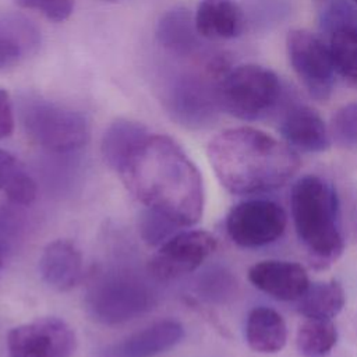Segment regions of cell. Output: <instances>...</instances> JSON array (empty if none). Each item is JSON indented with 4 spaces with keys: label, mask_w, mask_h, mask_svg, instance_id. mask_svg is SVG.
Returning a JSON list of instances; mask_svg holds the SVG:
<instances>
[{
    "label": "cell",
    "mask_w": 357,
    "mask_h": 357,
    "mask_svg": "<svg viewBox=\"0 0 357 357\" xmlns=\"http://www.w3.org/2000/svg\"><path fill=\"white\" fill-rule=\"evenodd\" d=\"M117 173L142 205L180 227L201 219L205 202L201 173L173 138L148 135Z\"/></svg>",
    "instance_id": "1"
},
{
    "label": "cell",
    "mask_w": 357,
    "mask_h": 357,
    "mask_svg": "<svg viewBox=\"0 0 357 357\" xmlns=\"http://www.w3.org/2000/svg\"><path fill=\"white\" fill-rule=\"evenodd\" d=\"M206 155L219 183L236 195L276 190L289 183L301 165L287 142L252 127L220 131L209 141Z\"/></svg>",
    "instance_id": "2"
},
{
    "label": "cell",
    "mask_w": 357,
    "mask_h": 357,
    "mask_svg": "<svg viewBox=\"0 0 357 357\" xmlns=\"http://www.w3.org/2000/svg\"><path fill=\"white\" fill-rule=\"evenodd\" d=\"M290 211L311 266L329 268L344 251L339 199L333 185L315 174L300 177L291 187Z\"/></svg>",
    "instance_id": "3"
},
{
    "label": "cell",
    "mask_w": 357,
    "mask_h": 357,
    "mask_svg": "<svg viewBox=\"0 0 357 357\" xmlns=\"http://www.w3.org/2000/svg\"><path fill=\"white\" fill-rule=\"evenodd\" d=\"M156 303L158 294L148 278L121 266L93 273L85 291L89 315L103 325L131 321L151 311Z\"/></svg>",
    "instance_id": "4"
},
{
    "label": "cell",
    "mask_w": 357,
    "mask_h": 357,
    "mask_svg": "<svg viewBox=\"0 0 357 357\" xmlns=\"http://www.w3.org/2000/svg\"><path fill=\"white\" fill-rule=\"evenodd\" d=\"M216 93L220 110L240 120L255 121L276 109L282 96V85L272 70L257 64H243L222 75Z\"/></svg>",
    "instance_id": "5"
},
{
    "label": "cell",
    "mask_w": 357,
    "mask_h": 357,
    "mask_svg": "<svg viewBox=\"0 0 357 357\" xmlns=\"http://www.w3.org/2000/svg\"><path fill=\"white\" fill-rule=\"evenodd\" d=\"M227 71L222 59H212L204 75L184 73L174 77L166 86L163 106L180 126L199 130L212 126L220 112L218 82Z\"/></svg>",
    "instance_id": "6"
},
{
    "label": "cell",
    "mask_w": 357,
    "mask_h": 357,
    "mask_svg": "<svg viewBox=\"0 0 357 357\" xmlns=\"http://www.w3.org/2000/svg\"><path fill=\"white\" fill-rule=\"evenodd\" d=\"M21 120L28 137L52 152H71L82 148L89 138L88 121L79 112L47 100L26 103Z\"/></svg>",
    "instance_id": "7"
},
{
    "label": "cell",
    "mask_w": 357,
    "mask_h": 357,
    "mask_svg": "<svg viewBox=\"0 0 357 357\" xmlns=\"http://www.w3.org/2000/svg\"><path fill=\"white\" fill-rule=\"evenodd\" d=\"M289 61L308 95L326 100L335 84V67L329 46L307 29H293L286 39Z\"/></svg>",
    "instance_id": "8"
},
{
    "label": "cell",
    "mask_w": 357,
    "mask_h": 357,
    "mask_svg": "<svg viewBox=\"0 0 357 357\" xmlns=\"http://www.w3.org/2000/svg\"><path fill=\"white\" fill-rule=\"evenodd\" d=\"M284 209L269 199H247L234 205L226 218V231L243 248H257L276 241L286 230Z\"/></svg>",
    "instance_id": "9"
},
{
    "label": "cell",
    "mask_w": 357,
    "mask_h": 357,
    "mask_svg": "<svg viewBox=\"0 0 357 357\" xmlns=\"http://www.w3.org/2000/svg\"><path fill=\"white\" fill-rule=\"evenodd\" d=\"M216 250V238L205 230H187L167 238L148 262L153 280L169 282L195 271Z\"/></svg>",
    "instance_id": "10"
},
{
    "label": "cell",
    "mask_w": 357,
    "mask_h": 357,
    "mask_svg": "<svg viewBox=\"0 0 357 357\" xmlns=\"http://www.w3.org/2000/svg\"><path fill=\"white\" fill-rule=\"evenodd\" d=\"M7 349L8 357H73L75 335L60 318H38L11 329Z\"/></svg>",
    "instance_id": "11"
},
{
    "label": "cell",
    "mask_w": 357,
    "mask_h": 357,
    "mask_svg": "<svg viewBox=\"0 0 357 357\" xmlns=\"http://www.w3.org/2000/svg\"><path fill=\"white\" fill-rule=\"evenodd\" d=\"M248 280L262 293L280 301H297L311 283L303 265L280 259L254 264L248 269Z\"/></svg>",
    "instance_id": "12"
},
{
    "label": "cell",
    "mask_w": 357,
    "mask_h": 357,
    "mask_svg": "<svg viewBox=\"0 0 357 357\" xmlns=\"http://www.w3.org/2000/svg\"><path fill=\"white\" fill-rule=\"evenodd\" d=\"M183 336L184 328L180 322L163 319L106 347L102 357H155L174 347Z\"/></svg>",
    "instance_id": "13"
},
{
    "label": "cell",
    "mask_w": 357,
    "mask_h": 357,
    "mask_svg": "<svg viewBox=\"0 0 357 357\" xmlns=\"http://www.w3.org/2000/svg\"><path fill=\"white\" fill-rule=\"evenodd\" d=\"M279 130L291 148L304 152H324L332 142L322 117L305 105L291 107L282 119Z\"/></svg>",
    "instance_id": "14"
},
{
    "label": "cell",
    "mask_w": 357,
    "mask_h": 357,
    "mask_svg": "<svg viewBox=\"0 0 357 357\" xmlns=\"http://www.w3.org/2000/svg\"><path fill=\"white\" fill-rule=\"evenodd\" d=\"M38 268L46 284L67 291L82 278V255L71 241L54 240L43 248Z\"/></svg>",
    "instance_id": "15"
},
{
    "label": "cell",
    "mask_w": 357,
    "mask_h": 357,
    "mask_svg": "<svg viewBox=\"0 0 357 357\" xmlns=\"http://www.w3.org/2000/svg\"><path fill=\"white\" fill-rule=\"evenodd\" d=\"M199 36L233 39L243 32L244 15L234 0H201L194 15Z\"/></svg>",
    "instance_id": "16"
},
{
    "label": "cell",
    "mask_w": 357,
    "mask_h": 357,
    "mask_svg": "<svg viewBox=\"0 0 357 357\" xmlns=\"http://www.w3.org/2000/svg\"><path fill=\"white\" fill-rule=\"evenodd\" d=\"M156 39L169 53L188 57L199 47V33L194 15L185 7H174L166 11L156 25Z\"/></svg>",
    "instance_id": "17"
},
{
    "label": "cell",
    "mask_w": 357,
    "mask_h": 357,
    "mask_svg": "<svg viewBox=\"0 0 357 357\" xmlns=\"http://www.w3.org/2000/svg\"><path fill=\"white\" fill-rule=\"evenodd\" d=\"M245 340L257 353L273 354L287 342V326L283 317L269 307H255L245 322Z\"/></svg>",
    "instance_id": "18"
},
{
    "label": "cell",
    "mask_w": 357,
    "mask_h": 357,
    "mask_svg": "<svg viewBox=\"0 0 357 357\" xmlns=\"http://www.w3.org/2000/svg\"><path fill=\"white\" fill-rule=\"evenodd\" d=\"M148 130L138 121L117 119L105 130L100 152L106 165L119 172L137 146L148 137Z\"/></svg>",
    "instance_id": "19"
},
{
    "label": "cell",
    "mask_w": 357,
    "mask_h": 357,
    "mask_svg": "<svg viewBox=\"0 0 357 357\" xmlns=\"http://www.w3.org/2000/svg\"><path fill=\"white\" fill-rule=\"evenodd\" d=\"M344 301V290L337 280L310 283L297 300V311L305 318L332 319L343 310Z\"/></svg>",
    "instance_id": "20"
},
{
    "label": "cell",
    "mask_w": 357,
    "mask_h": 357,
    "mask_svg": "<svg viewBox=\"0 0 357 357\" xmlns=\"http://www.w3.org/2000/svg\"><path fill=\"white\" fill-rule=\"evenodd\" d=\"M0 192L15 205H29L36 198V183L25 166L10 152L0 149Z\"/></svg>",
    "instance_id": "21"
},
{
    "label": "cell",
    "mask_w": 357,
    "mask_h": 357,
    "mask_svg": "<svg viewBox=\"0 0 357 357\" xmlns=\"http://www.w3.org/2000/svg\"><path fill=\"white\" fill-rule=\"evenodd\" d=\"M337 342L332 319L305 318L297 329L296 344L303 357H326Z\"/></svg>",
    "instance_id": "22"
},
{
    "label": "cell",
    "mask_w": 357,
    "mask_h": 357,
    "mask_svg": "<svg viewBox=\"0 0 357 357\" xmlns=\"http://www.w3.org/2000/svg\"><path fill=\"white\" fill-rule=\"evenodd\" d=\"M328 46L335 71L347 82L357 85V26L335 31L329 35Z\"/></svg>",
    "instance_id": "23"
},
{
    "label": "cell",
    "mask_w": 357,
    "mask_h": 357,
    "mask_svg": "<svg viewBox=\"0 0 357 357\" xmlns=\"http://www.w3.org/2000/svg\"><path fill=\"white\" fill-rule=\"evenodd\" d=\"M329 135L339 146H357V102L344 105L332 116Z\"/></svg>",
    "instance_id": "24"
},
{
    "label": "cell",
    "mask_w": 357,
    "mask_h": 357,
    "mask_svg": "<svg viewBox=\"0 0 357 357\" xmlns=\"http://www.w3.org/2000/svg\"><path fill=\"white\" fill-rule=\"evenodd\" d=\"M138 226H139V234L148 245L163 244L167 238L172 237L176 229L180 227L169 218L148 208L142 211Z\"/></svg>",
    "instance_id": "25"
},
{
    "label": "cell",
    "mask_w": 357,
    "mask_h": 357,
    "mask_svg": "<svg viewBox=\"0 0 357 357\" xmlns=\"http://www.w3.org/2000/svg\"><path fill=\"white\" fill-rule=\"evenodd\" d=\"M319 25L328 35L343 28L357 26V11L344 0H333L321 13Z\"/></svg>",
    "instance_id": "26"
},
{
    "label": "cell",
    "mask_w": 357,
    "mask_h": 357,
    "mask_svg": "<svg viewBox=\"0 0 357 357\" xmlns=\"http://www.w3.org/2000/svg\"><path fill=\"white\" fill-rule=\"evenodd\" d=\"M21 8L36 10L54 22L66 21L74 8V0H14Z\"/></svg>",
    "instance_id": "27"
},
{
    "label": "cell",
    "mask_w": 357,
    "mask_h": 357,
    "mask_svg": "<svg viewBox=\"0 0 357 357\" xmlns=\"http://www.w3.org/2000/svg\"><path fill=\"white\" fill-rule=\"evenodd\" d=\"M21 231H22L21 219L15 215V212L0 205V245H1V248L4 250V245L10 247L14 241H17Z\"/></svg>",
    "instance_id": "28"
},
{
    "label": "cell",
    "mask_w": 357,
    "mask_h": 357,
    "mask_svg": "<svg viewBox=\"0 0 357 357\" xmlns=\"http://www.w3.org/2000/svg\"><path fill=\"white\" fill-rule=\"evenodd\" d=\"M22 45L11 32H0V71L14 66L22 56Z\"/></svg>",
    "instance_id": "29"
},
{
    "label": "cell",
    "mask_w": 357,
    "mask_h": 357,
    "mask_svg": "<svg viewBox=\"0 0 357 357\" xmlns=\"http://www.w3.org/2000/svg\"><path fill=\"white\" fill-rule=\"evenodd\" d=\"M14 130V114L10 95L0 88V139L8 137Z\"/></svg>",
    "instance_id": "30"
},
{
    "label": "cell",
    "mask_w": 357,
    "mask_h": 357,
    "mask_svg": "<svg viewBox=\"0 0 357 357\" xmlns=\"http://www.w3.org/2000/svg\"><path fill=\"white\" fill-rule=\"evenodd\" d=\"M3 252H4V250L0 245V272H1V268H3Z\"/></svg>",
    "instance_id": "31"
},
{
    "label": "cell",
    "mask_w": 357,
    "mask_h": 357,
    "mask_svg": "<svg viewBox=\"0 0 357 357\" xmlns=\"http://www.w3.org/2000/svg\"><path fill=\"white\" fill-rule=\"evenodd\" d=\"M106 1H117V0H106Z\"/></svg>",
    "instance_id": "32"
},
{
    "label": "cell",
    "mask_w": 357,
    "mask_h": 357,
    "mask_svg": "<svg viewBox=\"0 0 357 357\" xmlns=\"http://www.w3.org/2000/svg\"><path fill=\"white\" fill-rule=\"evenodd\" d=\"M354 1H356V3H357V0H354Z\"/></svg>",
    "instance_id": "33"
}]
</instances>
